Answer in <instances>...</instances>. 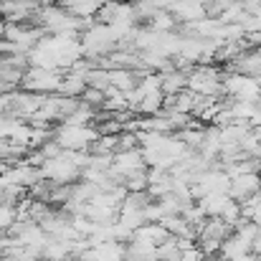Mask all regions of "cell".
Masks as SVG:
<instances>
[{"label": "cell", "instance_id": "cell-1", "mask_svg": "<svg viewBox=\"0 0 261 261\" xmlns=\"http://www.w3.org/2000/svg\"><path fill=\"white\" fill-rule=\"evenodd\" d=\"M99 137V132L87 124V127H79V124H66L61 122L56 129H54V142L61 147V150H79V152H89V147L94 145V140Z\"/></svg>", "mask_w": 261, "mask_h": 261}, {"label": "cell", "instance_id": "cell-2", "mask_svg": "<svg viewBox=\"0 0 261 261\" xmlns=\"http://www.w3.org/2000/svg\"><path fill=\"white\" fill-rule=\"evenodd\" d=\"M223 74L213 66H195L188 74V91L205 96V99H221L223 96Z\"/></svg>", "mask_w": 261, "mask_h": 261}, {"label": "cell", "instance_id": "cell-3", "mask_svg": "<svg viewBox=\"0 0 261 261\" xmlns=\"http://www.w3.org/2000/svg\"><path fill=\"white\" fill-rule=\"evenodd\" d=\"M61 79H64V71H46V69H38V66H28L23 71L20 89L23 91H31V94L48 96V94H59Z\"/></svg>", "mask_w": 261, "mask_h": 261}, {"label": "cell", "instance_id": "cell-4", "mask_svg": "<svg viewBox=\"0 0 261 261\" xmlns=\"http://www.w3.org/2000/svg\"><path fill=\"white\" fill-rule=\"evenodd\" d=\"M140 173H147V165H145V158H142L140 150H127V152H114L112 155L109 175L117 180V185H122L127 177Z\"/></svg>", "mask_w": 261, "mask_h": 261}, {"label": "cell", "instance_id": "cell-5", "mask_svg": "<svg viewBox=\"0 0 261 261\" xmlns=\"http://www.w3.org/2000/svg\"><path fill=\"white\" fill-rule=\"evenodd\" d=\"M38 173H41L43 180H51V182H56V185H71V182H76V180L82 177V170H79L71 160L64 158V150H61L59 158L46 160V163L38 168Z\"/></svg>", "mask_w": 261, "mask_h": 261}, {"label": "cell", "instance_id": "cell-6", "mask_svg": "<svg viewBox=\"0 0 261 261\" xmlns=\"http://www.w3.org/2000/svg\"><path fill=\"white\" fill-rule=\"evenodd\" d=\"M261 190V175L259 173H246L239 177H231V188H228V198L236 203H244L246 198H251L254 193Z\"/></svg>", "mask_w": 261, "mask_h": 261}, {"label": "cell", "instance_id": "cell-7", "mask_svg": "<svg viewBox=\"0 0 261 261\" xmlns=\"http://www.w3.org/2000/svg\"><path fill=\"white\" fill-rule=\"evenodd\" d=\"M160 79H163L160 91H163L165 96H175V94H180V91H185V89H188V74H185V71L170 69V71L160 74Z\"/></svg>", "mask_w": 261, "mask_h": 261}, {"label": "cell", "instance_id": "cell-8", "mask_svg": "<svg viewBox=\"0 0 261 261\" xmlns=\"http://www.w3.org/2000/svg\"><path fill=\"white\" fill-rule=\"evenodd\" d=\"M87 89V79L82 74H74V71H64V79H61V87H59V94L61 96H69V99H82Z\"/></svg>", "mask_w": 261, "mask_h": 261}, {"label": "cell", "instance_id": "cell-9", "mask_svg": "<svg viewBox=\"0 0 261 261\" xmlns=\"http://www.w3.org/2000/svg\"><path fill=\"white\" fill-rule=\"evenodd\" d=\"M109 87L127 94V91H132L137 87V74L132 69H112L109 71Z\"/></svg>", "mask_w": 261, "mask_h": 261}, {"label": "cell", "instance_id": "cell-10", "mask_svg": "<svg viewBox=\"0 0 261 261\" xmlns=\"http://www.w3.org/2000/svg\"><path fill=\"white\" fill-rule=\"evenodd\" d=\"M163 101H165V94L163 91H152V94H145L135 109V114L140 117H155L163 112Z\"/></svg>", "mask_w": 261, "mask_h": 261}, {"label": "cell", "instance_id": "cell-11", "mask_svg": "<svg viewBox=\"0 0 261 261\" xmlns=\"http://www.w3.org/2000/svg\"><path fill=\"white\" fill-rule=\"evenodd\" d=\"M228 200H231V198H228L226 193H208V195H203V198L198 200V205L203 208L205 218H218L221 211H223V205H226Z\"/></svg>", "mask_w": 261, "mask_h": 261}, {"label": "cell", "instance_id": "cell-12", "mask_svg": "<svg viewBox=\"0 0 261 261\" xmlns=\"http://www.w3.org/2000/svg\"><path fill=\"white\" fill-rule=\"evenodd\" d=\"M132 239H140V241H147V244H152V246H160L163 241H168L170 239V233L160 226V223H145L142 228H137L135 231V236Z\"/></svg>", "mask_w": 261, "mask_h": 261}, {"label": "cell", "instance_id": "cell-13", "mask_svg": "<svg viewBox=\"0 0 261 261\" xmlns=\"http://www.w3.org/2000/svg\"><path fill=\"white\" fill-rule=\"evenodd\" d=\"M61 8H64L69 15L79 18V20H84V18H94V15H96V10H99V5H96L94 0H64V3H61Z\"/></svg>", "mask_w": 261, "mask_h": 261}, {"label": "cell", "instance_id": "cell-14", "mask_svg": "<svg viewBox=\"0 0 261 261\" xmlns=\"http://www.w3.org/2000/svg\"><path fill=\"white\" fill-rule=\"evenodd\" d=\"M147 25H150L152 31H158V33H173L180 23L175 20V15L170 10H158V13L147 20Z\"/></svg>", "mask_w": 261, "mask_h": 261}, {"label": "cell", "instance_id": "cell-15", "mask_svg": "<svg viewBox=\"0 0 261 261\" xmlns=\"http://www.w3.org/2000/svg\"><path fill=\"white\" fill-rule=\"evenodd\" d=\"M87 87H94V89H99V91L109 89V71L91 66V69H89V74H87Z\"/></svg>", "mask_w": 261, "mask_h": 261}, {"label": "cell", "instance_id": "cell-16", "mask_svg": "<svg viewBox=\"0 0 261 261\" xmlns=\"http://www.w3.org/2000/svg\"><path fill=\"white\" fill-rule=\"evenodd\" d=\"M218 218H221L223 223H228V226L233 228V226H236V223L241 221V205H239L236 200H228V203L223 205V211H221V216H218Z\"/></svg>", "mask_w": 261, "mask_h": 261}, {"label": "cell", "instance_id": "cell-17", "mask_svg": "<svg viewBox=\"0 0 261 261\" xmlns=\"http://www.w3.org/2000/svg\"><path fill=\"white\" fill-rule=\"evenodd\" d=\"M79 101H84L91 109H101V104H104V91H99V89H94V87H87Z\"/></svg>", "mask_w": 261, "mask_h": 261}, {"label": "cell", "instance_id": "cell-18", "mask_svg": "<svg viewBox=\"0 0 261 261\" xmlns=\"http://www.w3.org/2000/svg\"><path fill=\"white\" fill-rule=\"evenodd\" d=\"M122 188H124L127 193H142V190H147V173H140V175L127 177V180L122 182Z\"/></svg>", "mask_w": 261, "mask_h": 261}, {"label": "cell", "instance_id": "cell-19", "mask_svg": "<svg viewBox=\"0 0 261 261\" xmlns=\"http://www.w3.org/2000/svg\"><path fill=\"white\" fill-rule=\"evenodd\" d=\"M15 221H18V218H15V208L8 205V203H0V231L8 233V228H10Z\"/></svg>", "mask_w": 261, "mask_h": 261}, {"label": "cell", "instance_id": "cell-20", "mask_svg": "<svg viewBox=\"0 0 261 261\" xmlns=\"http://www.w3.org/2000/svg\"><path fill=\"white\" fill-rule=\"evenodd\" d=\"M175 256H180V251H177V246H175V236H170L168 241H163V244L158 246V261L175 259Z\"/></svg>", "mask_w": 261, "mask_h": 261}, {"label": "cell", "instance_id": "cell-21", "mask_svg": "<svg viewBox=\"0 0 261 261\" xmlns=\"http://www.w3.org/2000/svg\"><path fill=\"white\" fill-rule=\"evenodd\" d=\"M208 256L198 249V246H193V249H188V251H180V261H205Z\"/></svg>", "mask_w": 261, "mask_h": 261}, {"label": "cell", "instance_id": "cell-22", "mask_svg": "<svg viewBox=\"0 0 261 261\" xmlns=\"http://www.w3.org/2000/svg\"><path fill=\"white\" fill-rule=\"evenodd\" d=\"M8 246H10V239H8V233H3V231H0V256L5 254V249H8Z\"/></svg>", "mask_w": 261, "mask_h": 261}, {"label": "cell", "instance_id": "cell-23", "mask_svg": "<svg viewBox=\"0 0 261 261\" xmlns=\"http://www.w3.org/2000/svg\"><path fill=\"white\" fill-rule=\"evenodd\" d=\"M3 36H5V20L0 18V41H3Z\"/></svg>", "mask_w": 261, "mask_h": 261}, {"label": "cell", "instance_id": "cell-24", "mask_svg": "<svg viewBox=\"0 0 261 261\" xmlns=\"http://www.w3.org/2000/svg\"><path fill=\"white\" fill-rule=\"evenodd\" d=\"M8 168H10V165H8V163H0V175L5 173V170H8Z\"/></svg>", "mask_w": 261, "mask_h": 261}, {"label": "cell", "instance_id": "cell-25", "mask_svg": "<svg viewBox=\"0 0 261 261\" xmlns=\"http://www.w3.org/2000/svg\"><path fill=\"white\" fill-rule=\"evenodd\" d=\"M254 82H256V84H259V89H261V71L256 74V76H254Z\"/></svg>", "mask_w": 261, "mask_h": 261}, {"label": "cell", "instance_id": "cell-26", "mask_svg": "<svg viewBox=\"0 0 261 261\" xmlns=\"http://www.w3.org/2000/svg\"><path fill=\"white\" fill-rule=\"evenodd\" d=\"M96 5H107V3H112V0H94Z\"/></svg>", "mask_w": 261, "mask_h": 261}, {"label": "cell", "instance_id": "cell-27", "mask_svg": "<svg viewBox=\"0 0 261 261\" xmlns=\"http://www.w3.org/2000/svg\"><path fill=\"white\" fill-rule=\"evenodd\" d=\"M205 261H221V259H216V256H208V259H205Z\"/></svg>", "mask_w": 261, "mask_h": 261}, {"label": "cell", "instance_id": "cell-28", "mask_svg": "<svg viewBox=\"0 0 261 261\" xmlns=\"http://www.w3.org/2000/svg\"><path fill=\"white\" fill-rule=\"evenodd\" d=\"M119 3H135V0H119Z\"/></svg>", "mask_w": 261, "mask_h": 261}]
</instances>
